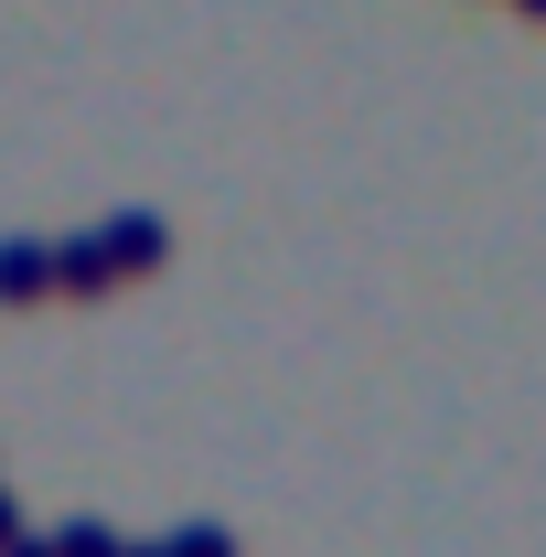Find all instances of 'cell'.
<instances>
[{
  "instance_id": "cell-1",
  "label": "cell",
  "mask_w": 546,
  "mask_h": 557,
  "mask_svg": "<svg viewBox=\"0 0 546 557\" xmlns=\"http://www.w3.org/2000/svg\"><path fill=\"white\" fill-rule=\"evenodd\" d=\"M525 11H546V0H525Z\"/></svg>"
}]
</instances>
